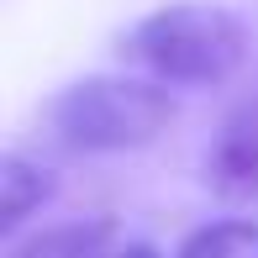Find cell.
<instances>
[{
	"mask_svg": "<svg viewBox=\"0 0 258 258\" xmlns=\"http://www.w3.org/2000/svg\"><path fill=\"white\" fill-rule=\"evenodd\" d=\"M116 53L158 85H227L248 58V27L221 6L179 0L126 27Z\"/></svg>",
	"mask_w": 258,
	"mask_h": 258,
	"instance_id": "1",
	"label": "cell"
},
{
	"mask_svg": "<svg viewBox=\"0 0 258 258\" xmlns=\"http://www.w3.org/2000/svg\"><path fill=\"white\" fill-rule=\"evenodd\" d=\"M174 121V95L158 79L132 74H95L58 90L48 105V126L74 153H126L148 148Z\"/></svg>",
	"mask_w": 258,
	"mask_h": 258,
	"instance_id": "2",
	"label": "cell"
},
{
	"mask_svg": "<svg viewBox=\"0 0 258 258\" xmlns=\"http://www.w3.org/2000/svg\"><path fill=\"white\" fill-rule=\"evenodd\" d=\"M206 184L221 201H253L258 195V95L227 116L216 148L206 153Z\"/></svg>",
	"mask_w": 258,
	"mask_h": 258,
	"instance_id": "3",
	"label": "cell"
},
{
	"mask_svg": "<svg viewBox=\"0 0 258 258\" xmlns=\"http://www.w3.org/2000/svg\"><path fill=\"white\" fill-rule=\"evenodd\" d=\"M48 195H53V174L42 163L6 153V163H0V232H16L32 211H42Z\"/></svg>",
	"mask_w": 258,
	"mask_h": 258,
	"instance_id": "4",
	"label": "cell"
},
{
	"mask_svg": "<svg viewBox=\"0 0 258 258\" xmlns=\"http://www.w3.org/2000/svg\"><path fill=\"white\" fill-rule=\"evenodd\" d=\"M16 258H121L111 221H74V227H53L32 237Z\"/></svg>",
	"mask_w": 258,
	"mask_h": 258,
	"instance_id": "5",
	"label": "cell"
},
{
	"mask_svg": "<svg viewBox=\"0 0 258 258\" xmlns=\"http://www.w3.org/2000/svg\"><path fill=\"white\" fill-rule=\"evenodd\" d=\"M179 258H258V221H211L184 237Z\"/></svg>",
	"mask_w": 258,
	"mask_h": 258,
	"instance_id": "6",
	"label": "cell"
},
{
	"mask_svg": "<svg viewBox=\"0 0 258 258\" xmlns=\"http://www.w3.org/2000/svg\"><path fill=\"white\" fill-rule=\"evenodd\" d=\"M121 258H158V248H148V242H132V248H121Z\"/></svg>",
	"mask_w": 258,
	"mask_h": 258,
	"instance_id": "7",
	"label": "cell"
}]
</instances>
